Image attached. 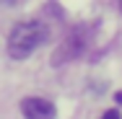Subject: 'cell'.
Instances as JSON below:
<instances>
[{
	"mask_svg": "<svg viewBox=\"0 0 122 119\" xmlns=\"http://www.w3.org/2000/svg\"><path fill=\"white\" fill-rule=\"evenodd\" d=\"M86 42H88V34H86V26H75L73 31L68 34V39L57 47L55 57H52V65H62V62H70L78 54H83L86 49Z\"/></svg>",
	"mask_w": 122,
	"mask_h": 119,
	"instance_id": "7a4b0ae2",
	"label": "cell"
},
{
	"mask_svg": "<svg viewBox=\"0 0 122 119\" xmlns=\"http://www.w3.org/2000/svg\"><path fill=\"white\" fill-rule=\"evenodd\" d=\"M49 36L47 24L42 21H21L8 34V54L13 60H26L39 44H44Z\"/></svg>",
	"mask_w": 122,
	"mask_h": 119,
	"instance_id": "6da1fadb",
	"label": "cell"
},
{
	"mask_svg": "<svg viewBox=\"0 0 122 119\" xmlns=\"http://www.w3.org/2000/svg\"><path fill=\"white\" fill-rule=\"evenodd\" d=\"M114 98H117V101H120V104H122V91H120V93H117V96H114Z\"/></svg>",
	"mask_w": 122,
	"mask_h": 119,
	"instance_id": "8992f818",
	"label": "cell"
},
{
	"mask_svg": "<svg viewBox=\"0 0 122 119\" xmlns=\"http://www.w3.org/2000/svg\"><path fill=\"white\" fill-rule=\"evenodd\" d=\"M21 111L26 119H57V109L47 98H24Z\"/></svg>",
	"mask_w": 122,
	"mask_h": 119,
	"instance_id": "3957f363",
	"label": "cell"
},
{
	"mask_svg": "<svg viewBox=\"0 0 122 119\" xmlns=\"http://www.w3.org/2000/svg\"><path fill=\"white\" fill-rule=\"evenodd\" d=\"M0 3H8V5H18V3H24V0H0Z\"/></svg>",
	"mask_w": 122,
	"mask_h": 119,
	"instance_id": "5b68a950",
	"label": "cell"
},
{
	"mask_svg": "<svg viewBox=\"0 0 122 119\" xmlns=\"http://www.w3.org/2000/svg\"><path fill=\"white\" fill-rule=\"evenodd\" d=\"M101 119H122V117H120V111H117V109H109V111H104V114H101Z\"/></svg>",
	"mask_w": 122,
	"mask_h": 119,
	"instance_id": "277c9868",
	"label": "cell"
}]
</instances>
